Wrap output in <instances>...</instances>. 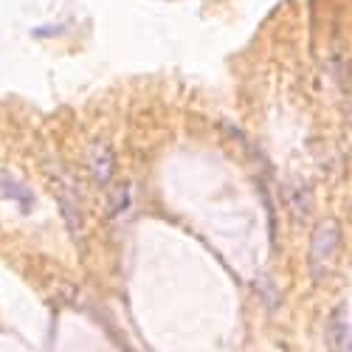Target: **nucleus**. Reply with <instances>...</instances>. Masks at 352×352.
Instances as JSON below:
<instances>
[{"label":"nucleus","mask_w":352,"mask_h":352,"mask_svg":"<svg viewBox=\"0 0 352 352\" xmlns=\"http://www.w3.org/2000/svg\"><path fill=\"white\" fill-rule=\"evenodd\" d=\"M336 327H338V349L341 352H349V336H346V307H341L338 318H336Z\"/></svg>","instance_id":"obj_1"}]
</instances>
